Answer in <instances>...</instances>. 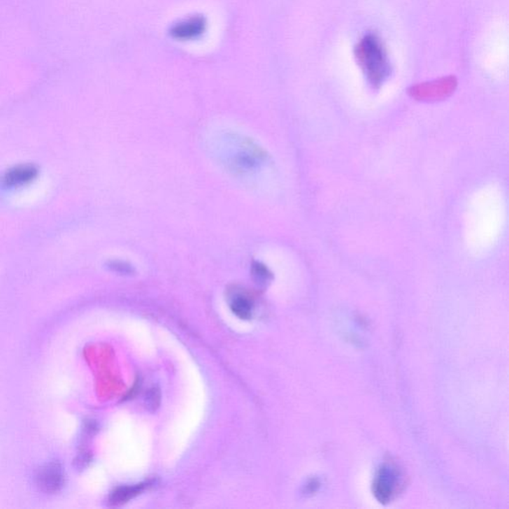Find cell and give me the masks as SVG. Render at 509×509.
<instances>
[{
  "label": "cell",
  "instance_id": "6da1fadb",
  "mask_svg": "<svg viewBox=\"0 0 509 509\" xmlns=\"http://www.w3.org/2000/svg\"><path fill=\"white\" fill-rule=\"evenodd\" d=\"M355 56L370 83L380 86L390 72L387 53L381 40L376 35H366L355 48Z\"/></svg>",
  "mask_w": 509,
  "mask_h": 509
},
{
  "label": "cell",
  "instance_id": "7a4b0ae2",
  "mask_svg": "<svg viewBox=\"0 0 509 509\" xmlns=\"http://www.w3.org/2000/svg\"><path fill=\"white\" fill-rule=\"evenodd\" d=\"M402 485L403 477L399 468L393 464L384 465L374 482L373 492L380 503H389L397 496Z\"/></svg>",
  "mask_w": 509,
  "mask_h": 509
},
{
  "label": "cell",
  "instance_id": "3957f363",
  "mask_svg": "<svg viewBox=\"0 0 509 509\" xmlns=\"http://www.w3.org/2000/svg\"><path fill=\"white\" fill-rule=\"evenodd\" d=\"M456 87L457 80L454 77H450L415 86L410 93L415 99L420 101H436L451 95Z\"/></svg>",
  "mask_w": 509,
  "mask_h": 509
},
{
  "label": "cell",
  "instance_id": "277c9868",
  "mask_svg": "<svg viewBox=\"0 0 509 509\" xmlns=\"http://www.w3.org/2000/svg\"><path fill=\"white\" fill-rule=\"evenodd\" d=\"M206 28L207 21L203 16H190L172 26L171 35L179 41H191L203 35Z\"/></svg>",
  "mask_w": 509,
  "mask_h": 509
},
{
  "label": "cell",
  "instance_id": "5b68a950",
  "mask_svg": "<svg viewBox=\"0 0 509 509\" xmlns=\"http://www.w3.org/2000/svg\"><path fill=\"white\" fill-rule=\"evenodd\" d=\"M65 477L58 464H50L39 470L36 475V484L46 494H56L62 489Z\"/></svg>",
  "mask_w": 509,
  "mask_h": 509
},
{
  "label": "cell",
  "instance_id": "8992f818",
  "mask_svg": "<svg viewBox=\"0 0 509 509\" xmlns=\"http://www.w3.org/2000/svg\"><path fill=\"white\" fill-rule=\"evenodd\" d=\"M229 306L236 317L250 320L253 315L254 301L246 291L234 287L229 293Z\"/></svg>",
  "mask_w": 509,
  "mask_h": 509
},
{
  "label": "cell",
  "instance_id": "52a82bcc",
  "mask_svg": "<svg viewBox=\"0 0 509 509\" xmlns=\"http://www.w3.org/2000/svg\"><path fill=\"white\" fill-rule=\"evenodd\" d=\"M37 169L31 166H21L7 171L3 181L6 186H21L36 178Z\"/></svg>",
  "mask_w": 509,
  "mask_h": 509
},
{
  "label": "cell",
  "instance_id": "ba28073f",
  "mask_svg": "<svg viewBox=\"0 0 509 509\" xmlns=\"http://www.w3.org/2000/svg\"><path fill=\"white\" fill-rule=\"evenodd\" d=\"M147 485H150L148 482L145 484H140L136 485H129V487H121L115 489L108 497V503L110 506H117L127 503V501L134 499L138 494H141L145 489Z\"/></svg>",
  "mask_w": 509,
  "mask_h": 509
},
{
  "label": "cell",
  "instance_id": "9c48e42d",
  "mask_svg": "<svg viewBox=\"0 0 509 509\" xmlns=\"http://www.w3.org/2000/svg\"><path fill=\"white\" fill-rule=\"evenodd\" d=\"M252 274H253L254 280L257 284L264 286L270 282L272 274H271L268 268L261 263H254L252 267Z\"/></svg>",
  "mask_w": 509,
  "mask_h": 509
},
{
  "label": "cell",
  "instance_id": "30bf717a",
  "mask_svg": "<svg viewBox=\"0 0 509 509\" xmlns=\"http://www.w3.org/2000/svg\"><path fill=\"white\" fill-rule=\"evenodd\" d=\"M145 403H147V407L150 411H155L159 407L160 391L159 388L152 387L150 389L147 396H145Z\"/></svg>",
  "mask_w": 509,
  "mask_h": 509
},
{
  "label": "cell",
  "instance_id": "8fae6325",
  "mask_svg": "<svg viewBox=\"0 0 509 509\" xmlns=\"http://www.w3.org/2000/svg\"><path fill=\"white\" fill-rule=\"evenodd\" d=\"M110 268L115 271V272L122 273V274L124 275H129L133 273V268H131V266L127 265V263L122 261H113L112 265H110Z\"/></svg>",
  "mask_w": 509,
  "mask_h": 509
}]
</instances>
